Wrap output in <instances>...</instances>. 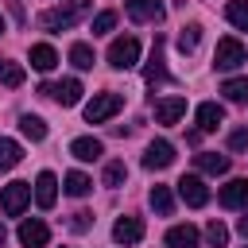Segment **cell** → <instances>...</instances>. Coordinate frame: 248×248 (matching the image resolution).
Here are the masks:
<instances>
[{
  "label": "cell",
  "mask_w": 248,
  "mask_h": 248,
  "mask_svg": "<svg viewBox=\"0 0 248 248\" xmlns=\"http://www.w3.org/2000/svg\"><path fill=\"white\" fill-rule=\"evenodd\" d=\"M170 163H174V147H170L167 140H151L147 151H143V167H147V170H163V167H170Z\"/></svg>",
  "instance_id": "obj_9"
},
{
  "label": "cell",
  "mask_w": 248,
  "mask_h": 248,
  "mask_svg": "<svg viewBox=\"0 0 248 248\" xmlns=\"http://www.w3.org/2000/svg\"><path fill=\"white\" fill-rule=\"evenodd\" d=\"M217 202H221L225 209H240V205H248V178H232V182H225L221 194H217Z\"/></svg>",
  "instance_id": "obj_11"
},
{
  "label": "cell",
  "mask_w": 248,
  "mask_h": 248,
  "mask_svg": "<svg viewBox=\"0 0 248 248\" xmlns=\"http://www.w3.org/2000/svg\"><path fill=\"white\" fill-rule=\"evenodd\" d=\"M101 178H105V186H112V190H116V186H124L128 167H124L120 159H112V163H105V174H101Z\"/></svg>",
  "instance_id": "obj_28"
},
{
  "label": "cell",
  "mask_w": 248,
  "mask_h": 248,
  "mask_svg": "<svg viewBox=\"0 0 248 248\" xmlns=\"http://www.w3.org/2000/svg\"><path fill=\"white\" fill-rule=\"evenodd\" d=\"M186 116V97H163L155 101V120L159 124H178Z\"/></svg>",
  "instance_id": "obj_12"
},
{
  "label": "cell",
  "mask_w": 248,
  "mask_h": 248,
  "mask_svg": "<svg viewBox=\"0 0 248 248\" xmlns=\"http://www.w3.org/2000/svg\"><path fill=\"white\" fill-rule=\"evenodd\" d=\"M0 35H4V16H0Z\"/></svg>",
  "instance_id": "obj_37"
},
{
  "label": "cell",
  "mask_w": 248,
  "mask_h": 248,
  "mask_svg": "<svg viewBox=\"0 0 248 248\" xmlns=\"http://www.w3.org/2000/svg\"><path fill=\"white\" fill-rule=\"evenodd\" d=\"M19 132H23L27 140H35V143H39V140H46V124H43L39 116H31V112H23V116H19Z\"/></svg>",
  "instance_id": "obj_25"
},
{
  "label": "cell",
  "mask_w": 248,
  "mask_h": 248,
  "mask_svg": "<svg viewBox=\"0 0 248 248\" xmlns=\"http://www.w3.org/2000/svg\"><path fill=\"white\" fill-rule=\"evenodd\" d=\"M46 240H50V229H46L39 217H31V221L19 225V244H23V248H46Z\"/></svg>",
  "instance_id": "obj_10"
},
{
  "label": "cell",
  "mask_w": 248,
  "mask_h": 248,
  "mask_svg": "<svg viewBox=\"0 0 248 248\" xmlns=\"http://www.w3.org/2000/svg\"><path fill=\"white\" fill-rule=\"evenodd\" d=\"M225 124V108L217 101H202L198 105V132H217Z\"/></svg>",
  "instance_id": "obj_14"
},
{
  "label": "cell",
  "mask_w": 248,
  "mask_h": 248,
  "mask_svg": "<svg viewBox=\"0 0 248 248\" xmlns=\"http://www.w3.org/2000/svg\"><path fill=\"white\" fill-rule=\"evenodd\" d=\"M89 190H93V178L89 174H81V170H70L66 174V194L70 198H85Z\"/></svg>",
  "instance_id": "obj_23"
},
{
  "label": "cell",
  "mask_w": 248,
  "mask_h": 248,
  "mask_svg": "<svg viewBox=\"0 0 248 248\" xmlns=\"http://www.w3.org/2000/svg\"><path fill=\"white\" fill-rule=\"evenodd\" d=\"M112 240L116 244H140L143 240V221L140 217H120L112 225Z\"/></svg>",
  "instance_id": "obj_13"
},
{
  "label": "cell",
  "mask_w": 248,
  "mask_h": 248,
  "mask_svg": "<svg viewBox=\"0 0 248 248\" xmlns=\"http://www.w3.org/2000/svg\"><path fill=\"white\" fill-rule=\"evenodd\" d=\"M147 202H151V209H155L159 217H170V213H174V198H170V190H167V186H151Z\"/></svg>",
  "instance_id": "obj_21"
},
{
  "label": "cell",
  "mask_w": 248,
  "mask_h": 248,
  "mask_svg": "<svg viewBox=\"0 0 248 248\" xmlns=\"http://www.w3.org/2000/svg\"><path fill=\"white\" fill-rule=\"evenodd\" d=\"M31 66H35L39 74H50V70L58 66V54H54V46H50V43H35V46H31Z\"/></svg>",
  "instance_id": "obj_18"
},
{
  "label": "cell",
  "mask_w": 248,
  "mask_h": 248,
  "mask_svg": "<svg viewBox=\"0 0 248 248\" xmlns=\"http://www.w3.org/2000/svg\"><path fill=\"white\" fill-rule=\"evenodd\" d=\"M140 62V39L136 35H120V39H112V46H108V66H116V70H132Z\"/></svg>",
  "instance_id": "obj_2"
},
{
  "label": "cell",
  "mask_w": 248,
  "mask_h": 248,
  "mask_svg": "<svg viewBox=\"0 0 248 248\" xmlns=\"http://www.w3.org/2000/svg\"><path fill=\"white\" fill-rule=\"evenodd\" d=\"M147 85L155 89V85H163L170 74H167V66H163V35H155V50H151V62H147Z\"/></svg>",
  "instance_id": "obj_16"
},
{
  "label": "cell",
  "mask_w": 248,
  "mask_h": 248,
  "mask_svg": "<svg viewBox=\"0 0 248 248\" xmlns=\"http://www.w3.org/2000/svg\"><path fill=\"white\" fill-rule=\"evenodd\" d=\"M194 167H198V170H205V174H225V170H229V155L198 151V155H194Z\"/></svg>",
  "instance_id": "obj_19"
},
{
  "label": "cell",
  "mask_w": 248,
  "mask_h": 248,
  "mask_svg": "<svg viewBox=\"0 0 248 248\" xmlns=\"http://www.w3.org/2000/svg\"><path fill=\"white\" fill-rule=\"evenodd\" d=\"M23 78H27V74H23V66H19V62H4V58H0V81H4L8 89H19V85H23Z\"/></svg>",
  "instance_id": "obj_26"
},
{
  "label": "cell",
  "mask_w": 248,
  "mask_h": 248,
  "mask_svg": "<svg viewBox=\"0 0 248 248\" xmlns=\"http://www.w3.org/2000/svg\"><path fill=\"white\" fill-rule=\"evenodd\" d=\"M35 202H39L43 209H50V205L58 202V178H54L50 170H43V174L35 178Z\"/></svg>",
  "instance_id": "obj_17"
},
{
  "label": "cell",
  "mask_w": 248,
  "mask_h": 248,
  "mask_svg": "<svg viewBox=\"0 0 248 248\" xmlns=\"http://www.w3.org/2000/svg\"><path fill=\"white\" fill-rule=\"evenodd\" d=\"M174 186H178V198H182L186 205H194V209H202V205L209 202V190H205V182H202L198 174H182Z\"/></svg>",
  "instance_id": "obj_7"
},
{
  "label": "cell",
  "mask_w": 248,
  "mask_h": 248,
  "mask_svg": "<svg viewBox=\"0 0 248 248\" xmlns=\"http://www.w3.org/2000/svg\"><path fill=\"white\" fill-rule=\"evenodd\" d=\"M225 19L240 31H248V0H229L225 4Z\"/></svg>",
  "instance_id": "obj_24"
},
{
  "label": "cell",
  "mask_w": 248,
  "mask_h": 248,
  "mask_svg": "<svg viewBox=\"0 0 248 248\" xmlns=\"http://www.w3.org/2000/svg\"><path fill=\"white\" fill-rule=\"evenodd\" d=\"M39 93H43V97H50V101H58L62 108H70V105H78V101H81V93H85V89H81V81H78V78H66V81H43V85H39Z\"/></svg>",
  "instance_id": "obj_3"
},
{
  "label": "cell",
  "mask_w": 248,
  "mask_h": 248,
  "mask_svg": "<svg viewBox=\"0 0 248 248\" xmlns=\"http://www.w3.org/2000/svg\"><path fill=\"white\" fill-rule=\"evenodd\" d=\"M116 27V12H101L97 19H93V35H108Z\"/></svg>",
  "instance_id": "obj_32"
},
{
  "label": "cell",
  "mask_w": 248,
  "mask_h": 248,
  "mask_svg": "<svg viewBox=\"0 0 248 248\" xmlns=\"http://www.w3.org/2000/svg\"><path fill=\"white\" fill-rule=\"evenodd\" d=\"M19 159H23V147H19L16 140L0 136V170H12V167H16Z\"/></svg>",
  "instance_id": "obj_22"
},
{
  "label": "cell",
  "mask_w": 248,
  "mask_h": 248,
  "mask_svg": "<svg viewBox=\"0 0 248 248\" xmlns=\"http://www.w3.org/2000/svg\"><path fill=\"white\" fill-rule=\"evenodd\" d=\"M198 39H202V27H198V23L182 27V35H178V50H182V54H194V50H198Z\"/></svg>",
  "instance_id": "obj_29"
},
{
  "label": "cell",
  "mask_w": 248,
  "mask_h": 248,
  "mask_svg": "<svg viewBox=\"0 0 248 248\" xmlns=\"http://www.w3.org/2000/svg\"><path fill=\"white\" fill-rule=\"evenodd\" d=\"M27 202H31V182H8L0 190V205H4L8 217H19L27 209Z\"/></svg>",
  "instance_id": "obj_6"
},
{
  "label": "cell",
  "mask_w": 248,
  "mask_h": 248,
  "mask_svg": "<svg viewBox=\"0 0 248 248\" xmlns=\"http://www.w3.org/2000/svg\"><path fill=\"white\" fill-rule=\"evenodd\" d=\"M198 229L194 225H174L170 232H167V248H198Z\"/></svg>",
  "instance_id": "obj_20"
},
{
  "label": "cell",
  "mask_w": 248,
  "mask_h": 248,
  "mask_svg": "<svg viewBox=\"0 0 248 248\" xmlns=\"http://www.w3.org/2000/svg\"><path fill=\"white\" fill-rule=\"evenodd\" d=\"M205 240H209V248H225V244H229V229L213 217V221L205 225Z\"/></svg>",
  "instance_id": "obj_31"
},
{
  "label": "cell",
  "mask_w": 248,
  "mask_h": 248,
  "mask_svg": "<svg viewBox=\"0 0 248 248\" xmlns=\"http://www.w3.org/2000/svg\"><path fill=\"white\" fill-rule=\"evenodd\" d=\"M229 147H232V151H244V147H248V128H236V132L229 136Z\"/></svg>",
  "instance_id": "obj_34"
},
{
  "label": "cell",
  "mask_w": 248,
  "mask_h": 248,
  "mask_svg": "<svg viewBox=\"0 0 248 248\" xmlns=\"http://www.w3.org/2000/svg\"><path fill=\"white\" fill-rule=\"evenodd\" d=\"M93 12V0H62L58 8H46L43 16H39V27L43 31H70V27H78L85 16Z\"/></svg>",
  "instance_id": "obj_1"
},
{
  "label": "cell",
  "mask_w": 248,
  "mask_h": 248,
  "mask_svg": "<svg viewBox=\"0 0 248 248\" xmlns=\"http://www.w3.org/2000/svg\"><path fill=\"white\" fill-rule=\"evenodd\" d=\"M244 62H248V50H244L240 39H221L217 43V50H213V66L217 70H236Z\"/></svg>",
  "instance_id": "obj_5"
},
{
  "label": "cell",
  "mask_w": 248,
  "mask_h": 248,
  "mask_svg": "<svg viewBox=\"0 0 248 248\" xmlns=\"http://www.w3.org/2000/svg\"><path fill=\"white\" fill-rule=\"evenodd\" d=\"M70 229H74V232H89V229H93V213H89V209H78V213L70 217Z\"/></svg>",
  "instance_id": "obj_33"
},
{
  "label": "cell",
  "mask_w": 248,
  "mask_h": 248,
  "mask_svg": "<svg viewBox=\"0 0 248 248\" xmlns=\"http://www.w3.org/2000/svg\"><path fill=\"white\" fill-rule=\"evenodd\" d=\"M120 108H124V97H120V93H97V97L85 105V120H89V124H105V120L116 116Z\"/></svg>",
  "instance_id": "obj_4"
},
{
  "label": "cell",
  "mask_w": 248,
  "mask_h": 248,
  "mask_svg": "<svg viewBox=\"0 0 248 248\" xmlns=\"http://www.w3.org/2000/svg\"><path fill=\"white\" fill-rule=\"evenodd\" d=\"M244 248H248V244H244Z\"/></svg>",
  "instance_id": "obj_38"
},
{
  "label": "cell",
  "mask_w": 248,
  "mask_h": 248,
  "mask_svg": "<svg viewBox=\"0 0 248 248\" xmlns=\"http://www.w3.org/2000/svg\"><path fill=\"white\" fill-rule=\"evenodd\" d=\"M70 155H74V159H81V163H93V159H101V155H105V143H101L97 136H78V140L70 143Z\"/></svg>",
  "instance_id": "obj_15"
},
{
  "label": "cell",
  "mask_w": 248,
  "mask_h": 248,
  "mask_svg": "<svg viewBox=\"0 0 248 248\" xmlns=\"http://www.w3.org/2000/svg\"><path fill=\"white\" fill-rule=\"evenodd\" d=\"M4 236H8V232H4V225H0V248H4Z\"/></svg>",
  "instance_id": "obj_36"
},
{
  "label": "cell",
  "mask_w": 248,
  "mask_h": 248,
  "mask_svg": "<svg viewBox=\"0 0 248 248\" xmlns=\"http://www.w3.org/2000/svg\"><path fill=\"white\" fill-rule=\"evenodd\" d=\"M236 232H240V236L248 240V217H240V221H236Z\"/></svg>",
  "instance_id": "obj_35"
},
{
  "label": "cell",
  "mask_w": 248,
  "mask_h": 248,
  "mask_svg": "<svg viewBox=\"0 0 248 248\" xmlns=\"http://www.w3.org/2000/svg\"><path fill=\"white\" fill-rule=\"evenodd\" d=\"M221 93H225L229 101H236V105H244V101H248V78H229V81L221 85Z\"/></svg>",
  "instance_id": "obj_27"
},
{
  "label": "cell",
  "mask_w": 248,
  "mask_h": 248,
  "mask_svg": "<svg viewBox=\"0 0 248 248\" xmlns=\"http://www.w3.org/2000/svg\"><path fill=\"white\" fill-rule=\"evenodd\" d=\"M70 62H74L78 70H93L97 58H93V50H89L85 43H74V46H70Z\"/></svg>",
  "instance_id": "obj_30"
},
{
  "label": "cell",
  "mask_w": 248,
  "mask_h": 248,
  "mask_svg": "<svg viewBox=\"0 0 248 248\" xmlns=\"http://www.w3.org/2000/svg\"><path fill=\"white\" fill-rule=\"evenodd\" d=\"M124 12L136 19V23H159L167 16L163 0H124Z\"/></svg>",
  "instance_id": "obj_8"
}]
</instances>
